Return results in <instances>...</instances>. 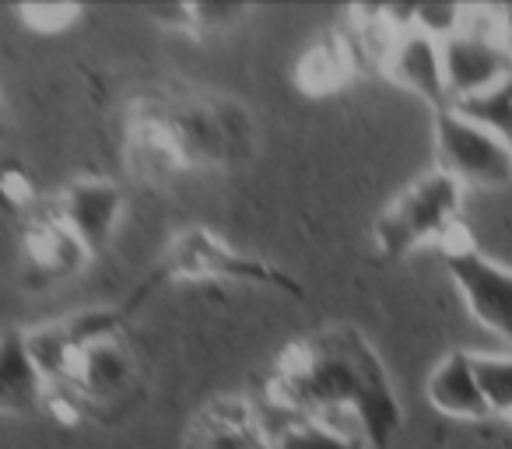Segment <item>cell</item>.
Listing matches in <instances>:
<instances>
[{
  "instance_id": "6da1fadb",
  "label": "cell",
  "mask_w": 512,
  "mask_h": 449,
  "mask_svg": "<svg viewBox=\"0 0 512 449\" xmlns=\"http://www.w3.org/2000/svg\"><path fill=\"white\" fill-rule=\"evenodd\" d=\"M278 411L351 428L365 446L386 449L400 428V404L383 362L355 327H327L292 341L267 379Z\"/></svg>"
},
{
  "instance_id": "7a4b0ae2",
  "label": "cell",
  "mask_w": 512,
  "mask_h": 449,
  "mask_svg": "<svg viewBox=\"0 0 512 449\" xmlns=\"http://www.w3.org/2000/svg\"><path fill=\"white\" fill-rule=\"evenodd\" d=\"M460 197L463 186L446 172H428L411 183L376 221V246L383 257H404L425 243H446L460 225Z\"/></svg>"
},
{
  "instance_id": "3957f363",
  "label": "cell",
  "mask_w": 512,
  "mask_h": 449,
  "mask_svg": "<svg viewBox=\"0 0 512 449\" xmlns=\"http://www.w3.org/2000/svg\"><path fill=\"white\" fill-rule=\"evenodd\" d=\"M439 46L449 106L470 99V95L488 92L505 74H512V50L505 43L502 8H467L463 29Z\"/></svg>"
},
{
  "instance_id": "277c9868",
  "label": "cell",
  "mask_w": 512,
  "mask_h": 449,
  "mask_svg": "<svg viewBox=\"0 0 512 449\" xmlns=\"http://www.w3.org/2000/svg\"><path fill=\"white\" fill-rule=\"evenodd\" d=\"M435 148L442 172L460 186H505L512 179V144L470 123L453 106L442 109L435 120Z\"/></svg>"
},
{
  "instance_id": "5b68a950",
  "label": "cell",
  "mask_w": 512,
  "mask_h": 449,
  "mask_svg": "<svg viewBox=\"0 0 512 449\" xmlns=\"http://www.w3.org/2000/svg\"><path fill=\"white\" fill-rule=\"evenodd\" d=\"M165 271L172 278H193V281H242V285H278L288 292H299L292 278L278 271V267L264 264V260L249 257V253L232 250L221 243L214 232L190 229L172 243L169 257H165Z\"/></svg>"
},
{
  "instance_id": "8992f818",
  "label": "cell",
  "mask_w": 512,
  "mask_h": 449,
  "mask_svg": "<svg viewBox=\"0 0 512 449\" xmlns=\"http://www.w3.org/2000/svg\"><path fill=\"white\" fill-rule=\"evenodd\" d=\"M183 449H278L267 414L239 393L207 400L190 418Z\"/></svg>"
},
{
  "instance_id": "52a82bcc",
  "label": "cell",
  "mask_w": 512,
  "mask_h": 449,
  "mask_svg": "<svg viewBox=\"0 0 512 449\" xmlns=\"http://www.w3.org/2000/svg\"><path fill=\"white\" fill-rule=\"evenodd\" d=\"M446 267L467 299L470 313L512 344V271L491 264L474 246H449Z\"/></svg>"
},
{
  "instance_id": "ba28073f",
  "label": "cell",
  "mask_w": 512,
  "mask_h": 449,
  "mask_svg": "<svg viewBox=\"0 0 512 449\" xmlns=\"http://www.w3.org/2000/svg\"><path fill=\"white\" fill-rule=\"evenodd\" d=\"M53 214L64 221L67 232L95 257L113 239L116 225H120L123 193L120 186L106 183V179H78V183H71L57 197Z\"/></svg>"
},
{
  "instance_id": "9c48e42d",
  "label": "cell",
  "mask_w": 512,
  "mask_h": 449,
  "mask_svg": "<svg viewBox=\"0 0 512 449\" xmlns=\"http://www.w3.org/2000/svg\"><path fill=\"white\" fill-rule=\"evenodd\" d=\"M383 71L390 74L397 85L411 88L435 109H449L446 92V71H442V46L435 39L421 36V32H404L390 43L383 57Z\"/></svg>"
},
{
  "instance_id": "30bf717a",
  "label": "cell",
  "mask_w": 512,
  "mask_h": 449,
  "mask_svg": "<svg viewBox=\"0 0 512 449\" xmlns=\"http://www.w3.org/2000/svg\"><path fill=\"white\" fill-rule=\"evenodd\" d=\"M46 376L29 348V334H0V414H32L46 404Z\"/></svg>"
},
{
  "instance_id": "8fae6325",
  "label": "cell",
  "mask_w": 512,
  "mask_h": 449,
  "mask_svg": "<svg viewBox=\"0 0 512 449\" xmlns=\"http://www.w3.org/2000/svg\"><path fill=\"white\" fill-rule=\"evenodd\" d=\"M25 257H29V271L43 281H60L71 278L74 271L85 267V260L92 253L78 243V239L67 232V225L57 214H46L36 218L25 232Z\"/></svg>"
},
{
  "instance_id": "7c38bea8",
  "label": "cell",
  "mask_w": 512,
  "mask_h": 449,
  "mask_svg": "<svg viewBox=\"0 0 512 449\" xmlns=\"http://www.w3.org/2000/svg\"><path fill=\"white\" fill-rule=\"evenodd\" d=\"M428 400L449 418H488V404H484L481 383L474 372V355H449L439 369L428 379Z\"/></svg>"
},
{
  "instance_id": "4fadbf2b",
  "label": "cell",
  "mask_w": 512,
  "mask_h": 449,
  "mask_svg": "<svg viewBox=\"0 0 512 449\" xmlns=\"http://www.w3.org/2000/svg\"><path fill=\"white\" fill-rule=\"evenodd\" d=\"M355 57H351L344 36H323L320 43H313L299 60V88L309 95H327L334 88L344 85L351 71H355Z\"/></svg>"
},
{
  "instance_id": "5bb4252c",
  "label": "cell",
  "mask_w": 512,
  "mask_h": 449,
  "mask_svg": "<svg viewBox=\"0 0 512 449\" xmlns=\"http://www.w3.org/2000/svg\"><path fill=\"white\" fill-rule=\"evenodd\" d=\"M130 379V358L120 341L95 344L85 351L78 369V393L81 397H109Z\"/></svg>"
},
{
  "instance_id": "9a60e30c",
  "label": "cell",
  "mask_w": 512,
  "mask_h": 449,
  "mask_svg": "<svg viewBox=\"0 0 512 449\" xmlns=\"http://www.w3.org/2000/svg\"><path fill=\"white\" fill-rule=\"evenodd\" d=\"M274 442H278V449H365V439L358 432H351V428L330 425V421L295 418V414H285V421L274 428Z\"/></svg>"
},
{
  "instance_id": "2e32d148",
  "label": "cell",
  "mask_w": 512,
  "mask_h": 449,
  "mask_svg": "<svg viewBox=\"0 0 512 449\" xmlns=\"http://www.w3.org/2000/svg\"><path fill=\"white\" fill-rule=\"evenodd\" d=\"M453 109L460 116H467L470 123L491 130L495 137H502L505 144H512V74H505L498 85H491L488 92L470 95L463 102H453Z\"/></svg>"
},
{
  "instance_id": "e0dca14e",
  "label": "cell",
  "mask_w": 512,
  "mask_h": 449,
  "mask_svg": "<svg viewBox=\"0 0 512 449\" xmlns=\"http://www.w3.org/2000/svg\"><path fill=\"white\" fill-rule=\"evenodd\" d=\"M474 372L491 414H512V355H474Z\"/></svg>"
},
{
  "instance_id": "ac0fdd59",
  "label": "cell",
  "mask_w": 512,
  "mask_h": 449,
  "mask_svg": "<svg viewBox=\"0 0 512 449\" xmlns=\"http://www.w3.org/2000/svg\"><path fill=\"white\" fill-rule=\"evenodd\" d=\"M467 22V8H456V4H425V8H414V32L435 39V43H446Z\"/></svg>"
},
{
  "instance_id": "d6986e66",
  "label": "cell",
  "mask_w": 512,
  "mask_h": 449,
  "mask_svg": "<svg viewBox=\"0 0 512 449\" xmlns=\"http://www.w3.org/2000/svg\"><path fill=\"white\" fill-rule=\"evenodd\" d=\"M18 18L36 32H67L81 18V8H71V4H57V8H50V4H32V8L18 11Z\"/></svg>"
}]
</instances>
